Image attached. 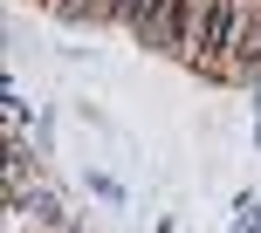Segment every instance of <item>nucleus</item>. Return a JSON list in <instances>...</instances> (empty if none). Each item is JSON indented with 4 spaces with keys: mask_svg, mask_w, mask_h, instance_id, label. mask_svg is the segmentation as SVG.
<instances>
[{
    "mask_svg": "<svg viewBox=\"0 0 261 233\" xmlns=\"http://www.w3.org/2000/svg\"><path fill=\"white\" fill-rule=\"evenodd\" d=\"M213 55H220V0H186V27H179L172 62L206 69V76H213Z\"/></svg>",
    "mask_w": 261,
    "mask_h": 233,
    "instance_id": "nucleus-2",
    "label": "nucleus"
},
{
    "mask_svg": "<svg viewBox=\"0 0 261 233\" xmlns=\"http://www.w3.org/2000/svg\"><path fill=\"white\" fill-rule=\"evenodd\" d=\"M234 233H261V199H241V220H234Z\"/></svg>",
    "mask_w": 261,
    "mask_h": 233,
    "instance_id": "nucleus-3",
    "label": "nucleus"
},
{
    "mask_svg": "<svg viewBox=\"0 0 261 233\" xmlns=\"http://www.w3.org/2000/svg\"><path fill=\"white\" fill-rule=\"evenodd\" d=\"M220 82L261 76V0H220V55H213Z\"/></svg>",
    "mask_w": 261,
    "mask_h": 233,
    "instance_id": "nucleus-1",
    "label": "nucleus"
}]
</instances>
